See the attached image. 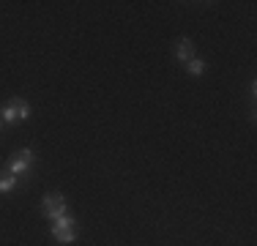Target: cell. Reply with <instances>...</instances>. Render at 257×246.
Wrapping results in <instances>:
<instances>
[{"instance_id": "obj_6", "label": "cell", "mask_w": 257, "mask_h": 246, "mask_svg": "<svg viewBox=\"0 0 257 246\" xmlns=\"http://www.w3.org/2000/svg\"><path fill=\"white\" fill-rule=\"evenodd\" d=\"M17 183H20L17 175H11V172H0V192H11Z\"/></svg>"}, {"instance_id": "obj_5", "label": "cell", "mask_w": 257, "mask_h": 246, "mask_svg": "<svg viewBox=\"0 0 257 246\" xmlns=\"http://www.w3.org/2000/svg\"><path fill=\"white\" fill-rule=\"evenodd\" d=\"M173 49H175V58L183 60V63H189V60L194 58V41L192 39H178Z\"/></svg>"}, {"instance_id": "obj_7", "label": "cell", "mask_w": 257, "mask_h": 246, "mask_svg": "<svg viewBox=\"0 0 257 246\" xmlns=\"http://www.w3.org/2000/svg\"><path fill=\"white\" fill-rule=\"evenodd\" d=\"M186 69H189V74H192V77H200V74L205 71V63H203L200 58H192V60L186 63Z\"/></svg>"}, {"instance_id": "obj_2", "label": "cell", "mask_w": 257, "mask_h": 246, "mask_svg": "<svg viewBox=\"0 0 257 246\" xmlns=\"http://www.w3.org/2000/svg\"><path fill=\"white\" fill-rule=\"evenodd\" d=\"M28 118H30V107L22 98H11L3 107V112H0V120L3 123H17V120H28Z\"/></svg>"}, {"instance_id": "obj_4", "label": "cell", "mask_w": 257, "mask_h": 246, "mask_svg": "<svg viewBox=\"0 0 257 246\" xmlns=\"http://www.w3.org/2000/svg\"><path fill=\"white\" fill-rule=\"evenodd\" d=\"M52 235H55V241H60V243H74V241H77L74 219H71V216L58 219V221L52 224Z\"/></svg>"}, {"instance_id": "obj_8", "label": "cell", "mask_w": 257, "mask_h": 246, "mask_svg": "<svg viewBox=\"0 0 257 246\" xmlns=\"http://www.w3.org/2000/svg\"><path fill=\"white\" fill-rule=\"evenodd\" d=\"M0 129H3V120H0Z\"/></svg>"}, {"instance_id": "obj_3", "label": "cell", "mask_w": 257, "mask_h": 246, "mask_svg": "<svg viewBox=\"0 0 257 246\" xmlns=\"http://www.w3.org/2000/svg\"><path fill=\"white\" fill-rule=\"evenodd\" d=\"M30 164H33V151L30 148H22V151H17L14 156H11V162H9V172L11 175H17V178H28V172H30Z\"/></svg>"}, {"instance_id": "obj_1", "label": "cell", "mask_w": 257, "mask_h": 246, "mask_svg": "<svg viewBox=\"0 0 257 246\" xmlns=\"http://www.w3.org/2000/svg\"><path fill=\"white\" fill-rule=\"evenodd\" d=\"M41 213H44L47 219L58 221V219L69 216V202H66L63 194L50 192V194H44V200H41Z\"/></svg>"}]
</instances>
